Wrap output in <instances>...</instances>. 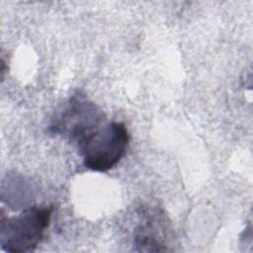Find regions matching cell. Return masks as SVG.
<instances>
[{
	"mask_svg": "<svg viewBox=\"0 0 253 253\" xmlns=\"http://www.w3.org/2000/svg\"><path fill=\"white\" fill-rule=\"evenodd\" d=\"M128 142L129 134L125 124L106 122L77 146L87 168L104 172L122 160Z\"/></svg>",
	"mask_w": 253,
	"mask_h": 253,
	"instance_id": "6da1fadb",
	"label": "cell"
},
{
	"mask_svg": "<svg viewBox=\"0 0 253 253\" xmlns=\"http://www.w3.org/2000/svg\"><path fill=\"white\" fill-rule=\"evenodd\" d=\"M53 207H33L13 217H1L0 242L12 253L34 250L50 223Z\"/></svg>",
	"mask_w": 253,
	"mask_h": 253,
	"instance_id": "7a4b0ae2",
	"label": "cell"
},
{
	"mask_svg": "<svg viewBox=\"0 0 253 253\" xmlns=\"http://www.w3.org/2000/svg\"><path fill=\"white\" fill-rule=\"evenodd\" d=\"M104 123L106 121L103 112L84 95L78 93L70 97L55 116L49 130L65 136L78 145Z\"/></svg>",
	"mask_w": 253,
	"mask_h": 253,
	"instance_id": "3957f363",
	"label": "cell"
},
{
	"mask_svg": "<svg viewBox=\"0 0 253 253\" xmlns=\"http://www.w3.org/2000/svg\"><path fill=\"white\" fill-rule=\"evenodd\" d=\"M133 233L135 250L140 252L169 251L174 239L170 220L159 208L143 207Z\"/></svg>",
	"mask_w": 253,
	"mask_h": 253,
	"instance_id": "277c9868",
	"label": "cell"
}]
</instances>
